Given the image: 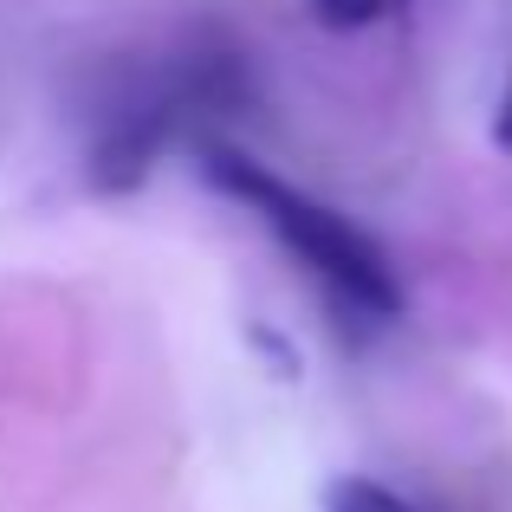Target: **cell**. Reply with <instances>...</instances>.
Listing matches in <instances>:
<instances>
[{"label":"cell","mask_w":512,"mask_h":512,"mask_svg":"<svg viewBox=\"0 0 512 512\" xmlns=\"http://www.w3.org/2000/svg\"><path fill=\"white\" fill-rule=\"evenodd\" d=\"M195 169H201V182H208L214 195H227L234 208H247L253 221L325 286V299L338 305V312L363 318V325H389V318L402 312L396 266H389V253L376 247L350 214L325 208L318 195H305V188H292V182H279L266 163H253L247 150L214 143V137L195 143Z\"/></svg>","instance_id":"cell-1"},{"label":"cell","mask_w":512,"mask_h":512,"mask_svg":"<svg viewBox=\"0 0 512 512\" xmlns=\"http://www.w3.org/2000/svg\"><path fill=\"white\" fill-rule=\"evenodd\" d=\"M325 512H415V506L402 500L396 487L370 480V474H338L325 487Z\"/></svg>","instance_id":"cell-3"},{"label":"cell","mask_w":512,"mask_h":512,"mask_svg":"<svg viewBox=\"0 0 512 512\" xmlns=\"http://www.w3.org/2000/svg\"><path fill=\"white\" fill-rule=\"evenodd\" d=\"M175 130H182L175 78L169 72L124 78V85L104 98L98 124H91V137H85V182L98 188V195H130V188H143Z\"/></svg>","instance_id":"cell-2"},{"label":"cell","mask_w":512,"mask_h":512,"mask_svg":"<svg viewBox=\"0 0 512 512\" xmlns=\"http://www.w3.org/2000/svg\"><path fill=\"white\" fill-rule=\"evenodd\" d=\"M305 7H312V20L331 26V33H363V26L389 20L402 0H305Z\"/></svg>","instance_id":"cell-4"},{"label":"cell","mask_w":512,"mask_h":512,"mask_svg":"<svg viewBox=\"0 0 512 512\" xmlns=\"http://www.w3.org/2000/svg\"><path fill=\"white\" fill-rule=\"evenodd\" d=\"M493 143L512 156V78H506V91H500V111H493Z\"/></svg>","instance_id":"cell-5"}]
</instances>
